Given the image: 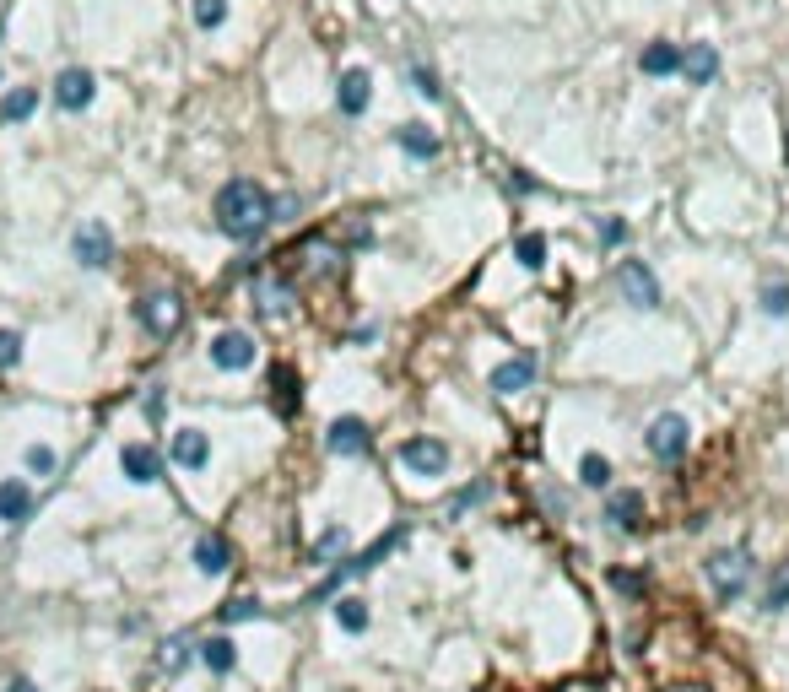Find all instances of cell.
<instances>
[{
	"label": "cell",
	"instance_id": "2",
	"mask_svg": "<svg viewBox=\"0 0 789 692\" xmlns=\"http://www.w3.org/2000/svg\"><path fill=\"white\" fill-rule=\"evenodd\" d=\"M406 536H411V530H406V525H395V530H384V536L373 541L368 552H357V557H346V563H336V568H330V574H325V579H319L314 590H309V606L330 601V595H336L341 584H352L357 574H368V568H379L384 557H390V552H395V547H400V541H406Z\"/></svg>",
	"mask_w": 789,
	"mask_h": 692
},
{
	"label": "cell",
	"instance_id": "35",
	"mask_svg": "<svg viewBox=\"0 0 789 692\" xmlns=\"http://www.w3.org/2000/svg\"><path fill=\"white\" fill-rule=\"evenodd\" d=\"M254 617H260V601H249V595H244V601H227V606H222V622H227V628H233V622H254Z\"/></svg>",
	"mask_w": 789,
	"mask_h": 692
},
{
	"label": "cell",
	"instance_id": "1",
	"mask_svg": "<svg viewBox=\"0 0 789 692\" xmlns=\"http://www.w3.org/2000/svg\"><path fill=\"white\" fill-rule=\"evenodd\" d=\"M211 211H217V228L233 238V244H254V238L276 222V201L265 195L260 179H227Z\"/></svg>",
	"mask_w": 789,
	"mask_h": 692
},
{
	"label": "cell",
	"instance_id": "17",
	"mask_svg": "<svg viewBox=\"0 0 789 692\" xmlns=\"http://www.w3.org/2000/svg\"><path fill=\"white\" fill-rule=\"evenodd\" d=\"M606 519L617 530H638V525H644V492H638V487L611 492V498H606Z\"/></svg>",
	"mask_w": 789,
	"mask_h": 692
},
{
	"label": "cell",
	"instance_id": "23",
	"mask_svg": "<svg viewBox=\"0 0 789 692\" xmlns=\"http://www.w3.org/2000/svg\"><path fill=\"white\" fill-rule=\"evenodd\" d=\"M38 109V87H17L0 98V125H17V119H28Z\"/></svg>",
	"mask_w": 789,
	"mask_h": 692
},
{
	"label": "cell",
	"instance_id": "40",
	"mask_svg": "<svg viewBox=\"0 0 789 692\" xmlns=\"http://www.w3.org/2000/svg\"><path fill=\"white\" fill-rule=\"evenodd\" d=\"M6 692H38V687L28 682V676H17V682H6Z\"/></svg>",
	"mask_w": 789,
	"mask_h": 692
},
{
	"label": "cell",
	"instance_id": "29",
	"mask_svg": "<svg viewBox=\"0 0 789 692\" xmlns=\"http://www.w3.org/2000/svg\"><path fill=\"white\" fill-rule=\"evenodd\" d=\"M190 11H195V22H200L206 33L227 22V0H190Z\"/></svg>",
	"mask_w": 789,
	"mask_h": 692
},
{
	"label": "cell",
	"instance_id": "34",
	"mask_svg": "<svg viewBox=\"0 0 789 692\" xmlns=\"http://www.w3.org/2000/svg\"><path fill=\"white\" fill-rule=\"evenodd\" d=\"M22 363V336L17 330H0V374H6V368H17Z\"/></svg>",
	"mask_w": 789,
	"mask_h": 692
},
{
	"label": "cell",
	"instance_id": "4",
	"mask_svg": "<svg viewBox=\"0 0 789 692\" xmlns=\"http://www.w3.org/2000/svg\"><path fill=\"white\" fill-rule=\"evenodd\" d=\"M395 460L406 465V471H417V476H444L449 471V444L444 438H433V433H422V438H406V444L395 449Z\"/></svg>",
	"mask_w": 789,
	"mask_h": 692
},
{
	"label": "cell",
	"instance_id": "5",
	"mask_svg": "<svg viewBox=\"0 0 789 692\" xmlns=\"http://www.w3.org/2000/svg\"><path fill=\"white\" fill-rule=\"evenodd\" d=\"M644 444H649V455L654 460H665V465H676L681 455H687V444H692V433H687V422L676 417V411H665V417H654L649 422V433H644Z\"/></svg>",
	"mask_w": 789,
	"mask_h": 692
},
{
	"label": "cell",
	"instance_id": "13",
	"mask_svg": "<svg viewBox=\"0 0 789 692\" xmlns=\"http://www.w3.org/2000/svg\"><path fill=\"white\" fill-rule=\"evenodd\" d=\"M119 471H125L136 487H152L157 476H163V455H157L152 444H125L119 449Z\"/></svg>",
	"mask_w": 789,
	"mask_h": 692
},
{
	"label": "cell",
	"instance_id": "11",
	"mask_svg": "<svg viewBox=\"0 0 789 692\" xmlns=\"http://www.w3.org/2000/svg\"><path fill=\"white\" fill-rule=\"evenodd\" d=\"M325 444H330V455H368L373 449V428L363 417H336L330 422V433H325Z\"/></svg>",
	"mask_w": 789,
	"mask_h": 692
},
{
	"label": "cell",
	"instance_id": "39",
	"mask_svg": "<svg viewBox=\"0 0 789 692\" xmlns=\"http://www.w3.org/2000/svg\"><path fill=\"white\" fill-rule=\"evenodd\" d=\"M146 417H152V422L163 417V390H152V395H146Z\"/></svg>",
	"mask_w": 789,
	"mask_h": 692
},
{
	"label": "cell",
	"instance_id": "31",
	"mask_svg": "<svg viewBox=\"0 0 789 692\" xmlns=\"http://www.w3.org/2000/svg\"><path fill=\"white\" fill-rule=\"evenodd\" d=\"M55 465H60V455H55L49 444H33V449H28V471L38 476V482H44V476H55Z\"/></svg>",
	"mask_w": 789,
	"mask_h": 692
},
{
	"label": "cell",
	"instance_id": "19",
	"mask_svg": "<svg viewBox=\"0 0 789 692\" xmlns=\"http://www.w3.org/2000/svg\"><path fill=\"white\" fill-rule=\"evenodd\" d=\"M195 568L200 574H227V568H233V547H227V536H200L195 541Z\"/></svg>",
	"mask_w": 789,
	"mask_h": 692
},
{
	"label": "cell",
	"instance_id": "32",
	"mask_svg": "<svg viewBox=\"0 0 789 692\" xmlns=\"http://www.w3.org/2000/svg\"><path fill=\"white\" fill-rule=\"evenodd\" d=\"M341 547H346V530H341V525H330L325 536L314 541V563H330V557H336Z\"/></svg>",
	"mask_w": 789,
	"mask_h": 692
},
{
	"label": "cell",
	"instance_id": "36",
	"mask_svg": "<svg viewBox=\"0 0 789 692\" xmlns=\"http://www.w3.org/2000/svg\"><path fill=\"white\" fill-rule=\"evenodd\" d=\"M762 309H768L773 319L789 314V282H768V292H762Z\"/></svg>",
	"mask_w": 789,
	"mask_h": 692
},
{
	"label": "cell",
	"instance_id": "7",
	"mask_svg": "<svg viewBox=\"0 0 789 692\" xmlns=\"http://www.w3.org/2000/svg\"><path fill=\"white\" fill-rule=\"evenodd\" d=\"M617 287H622V303H633V309H660V282H654V271L644 260H622Z\"/></svg>",
	"mask_w": 789,
	"mask_h": 692
},
{
	"label": "cell",
	"instance_id": "28",
	"mask_svg": "<svg viewBox=\"0 0 789 692\" xmlns=\"http://www.w3.org/2000/svg\"><path fill=\"white\" fill-rule=\"evenodd\" d=\"M579 482H584V487H606V482H611V460H606V455H584V460H579Z\"/></svg>",
	"mask_w": 789,
	"mask_h": 692
},
{
	"label": "cell",
	"instance_id": "38",
	"mask_svg": "<svg viewBox=\"0 0 789 692\" xmlns=\"http://www.w3.org/2000/svg\"><path fill=\"white\" fill-rule=\"evenodd\" d=\"M611 584L622 595H644V574H633V568H611Z\"/></svg>",
	"mask_w": 789,
	"mask_h": 692
},
{
	"label": "cell",
	"instance_id": "20",
	"mask_svg": "<svg viewBox=\"0 0 789 692\" xmlns=\"http://www.w3.org/2000/svg\"><path fill=\"white\" fill-rule=\"evenodd\" d=\"M395 141H400V152L406 157H438V136H433V125H422V119H411V125H400L395 130Z\"/></svg>",
	"mask_w": 789,
	"mask_h": 692
},
{
	"label": "cell",
	"instance_id": "3",
	"mask_svg": "<svg viewBox=\"0 0 789 692\" xmlns=\"http://www.w3.org/2000/svg\"><path fill=\"white\" fill-rule=\"evenodd\" d=\"M136 319H141L146 336L168 341L173 330L184 325V303H179V292H146V298L136 303Z\"/></svg>",
	"mask_w": 789,
	"mask_h": 692
},
{
	"label": "cell",
	"instance_id": "14",
	"mask_svg": "<svg viewBox=\"0 0 789 692\" xmlns=\"http://www.w3.org/2000/svg\"><path fill=\"white\" fill-rule=\"evenodd\" d=\"M92 92H98V82H92V71H82V65H71V71L55 76V103H60V109H71V114L87 109Z\"/></svg>",
	"mask_w": 789,
	"mask_h": 692
},
{
	"label": "cell",
	"instance_id": "12",
	"mask_svg": "<svg viewBox=\"0 0 789 692\" xmlns=\"http://www.w3.org/2000/svg\"><path fill=\"white\" fill-rule=\"evenodd\" d=\"M168 460L179 465V471H206L211 438L200 433V428H179V433H173V444H168Z\"/></svg>",
	"mask_w": 789,
	"mask_h": 692
},
{
	"label": "cell",
	"instance_id": "16",
	"mask_svg": "<svg viewBox=\"0 0 789 692\" xmlns=\"http://www.w3.org/2000/svg\"><path fill=\"white\" fill-rule=\"evenodd\" d=\"M681 76H687L692 87H708L719 76V49L714 44H687L681 49Z\"/></svg>",
	"mask_w": 789,
	"mask_h": 692
},
{
	"label": "cell",
	"instance_id": "24",
	"mask_svg": "<svg viewBox=\"0 0 789 692\" xmlns=\"http://www.w3.org/2000/svg\"><path fill=\"white\" fill-rule=\"evenodd\" d=\"M271 401L282 406V417H298V374H292V368H276L271 374Z\"/></svg>",
	"mask_w": 789,
	"mask_h": 692
},
{
	"label": "cell",
	"instance_id": "37",
	"mask_svg": "<svg viewBox=\"0 0 789 692\" xmlns=\"http://www.w3.org/2000/svg\"><path fill=\"white\" fill-rule=\"evenodd\" d=\"M411 82H417L422 98H444V87H438V76L427 71V65H411Z\"/></svg>",
	"mask_w": 789,
	"mask_h": 692
},
{
	"label": "cell",
	"instance_id": "6",
	"mask_svg": "<svg viewBox=\"0 0 789 692\" xmlns=\"http://www.w3.org/2000/svg\"><path fill=\"white\" fill-rule=\"evenodd\" d=\"M746 579H752V557H746L741 547H730V552H714L708 557V584H714L725 601H735V595L746 590Z\"/></svg>",
	"mask_w": 789,
	"mask_h": 692
},
{
	"label": "cell",
	"instance_id": "27",
	"mask_svg": "<svg viewBox=\"0 0 789 692\" xmlns=\"http://www.w3.org/2000/svg\"><path fill=\"white\" fill-rule=\"evenodd\" d=\"M336 622H341L346 633H363L368 628V606L357 601V595H341V601H336Z\"/></svg>",
	"mask_w": 789,
	"mask_h": 692
},
{
	"label": "cell",
	"instance_id": "33",
	"mask_svg": "<svg viewBox=\"0 0 789 692\" xmlns=\"http://www.w3.org/2000/svg\"><path fill=\"white\" fill-rule=\"evenodd\" d=\"M627 238H633V228H627L622 217H600V244H606V249H617V244H627Z\"/></svg>",
	"mask_w": 789,
	"mask_h": 692
},
{
	"label": "cell",
	"instance_id": "26",
	"mask_svg": "<svg viewBox=\"0 0 789 692\" xmlns=\"http://www.w3.org/2000/svg\"><path fill=\"white\" fill-rule=\"evenodd\" d=\"M514 255H519V265H525V271H541V265H546V238H541V233H519Z\"/></svg>",
	"mask_w": 789,
	"mask_h": 692
},
{
	"label": "cell",
	"instance_id": "22",
	"mask_svg": "<svg viewBox=\"0 0 789 692\" xmlns=\"http://www.w3.org/2000/svg\"><path fill=\"white\" fill-rule=\"evenodd\" d=\"M195 655L206 660V671L227 676L233 671V660H238V649H233V638H206V644H195Z\"/></svg>",
	"mask_w": 789,
	"mask_h": 692
},
{
	"label": "cell",
	"instance_id": "18",
	"mask_svg": "<svg viewBox=\"0 0 789 692\" xmlns=\"http://www.w3.org/2000/svg\"><path fill=\"white\" fill-rule=\"evenodd\" d=\"M336 103H341V114H363L368 103H373V76L363 71V65L341 76V87H336Z\"/></svg>",
	"mask_w": 789,
	"mask_h": 692
},
{
	"label": "cell",
	"instance_id": "25",
	"mask_svg": "<svg viewBox=\"0 0 789 692\" xmlns=\"http://www.w3.org/2000/svg\"><path fill=\"white\" fill-rule=\"evenodd\" d=\"M784 606H789V563H779V568H773V579H768V595H762V611H773V617H779Z\"/></svg>",
	"mask_w": 789,
	"mask_h": 692
},
{
	"label": "cell",
	"instance_id": "9",
	"mask_svg": "<svg viewBox=\"0 0 789 692\" xmlns=\"http://www.w3.org/2000/svg\"><path fill=\"white\" fill-rule=\"evenodd\" d=\"M536 374H541V363L530 352H519V357H508V363H498L492 368V395H519V390H530L536 384Z\"/></svg>",
	"mask_w": 789,
	"mask_h": 692
},
{
	"label": "cell",
	"instance_id": "30",
	"mask_svg": "<svg viewBox=\"0 0 789 692\" xmlns=\"http://www.w3.org/2000/svg\"><path fill=\"white\" fill-rule=\"evenodd\" d=\"M190 655H195L190 638H168L163 655H157V665H163V671H184V660H190Z\"/></svg>",
	"mask_w": 789,
	"mask_h": 692
},
{
	"label": "cell",
	"instance_id": "8",
	"mask_svg": "<svg viewBox=\"0 0 789 692\" xmlns=\"http://www.w3.org/2000/svg\"><path fill=\"white\" fill-rule=\"evenodd\" d=\"M71 255H76V265H87V271H103V265L114 260V233L103 228V222H82L71 238Z\"/></svg>",
	"mask_w": 789,
	"mask_h": 692
},
{
	"label": "cell",
	"instance_id": "21",
	"mask_svg": "<svg viewBox=\"0 0 789 692\" xmlns=\"http://www.w3.org/2000/svg\"><path fill=\"white\" fill-rule=\"evenodd\" d=\"M638 71H644V76H676L681 71V49L676 44H644Z\"/></svg>",
	"mask_w": 789,
	"mask_h": 692
},
{
	"label": "cell",
	"instance_id": "15",
	"mask_svg": "<svg viewBox=\"0 0 789 692\" xmlns=\"http://www.w3.org/2000/svg\"><path fill=\"white\" fill-rule=\"evenodd\" d=\"M33 519V487L22 476H6L0 482V525H28Z\"/></svg>",
	"mask_w": 789,
	"mask_h": 692
},
{
	"label": "cell",
	"instance_id": "10",
	"mask_svg": "<svg viewBox=\"0 0 789 692\" xmlns=\"http://www.w3.org/2000/svg\"><path fill=\"white\" fill-rule=\"evenodd\" d=\"M211 363L227 368V374H244L254 363V336L249 330H222V336L211 341Z\"/></svg>",
	"mask_w": 789,
	"mask_h": 692
}]
</instances>
